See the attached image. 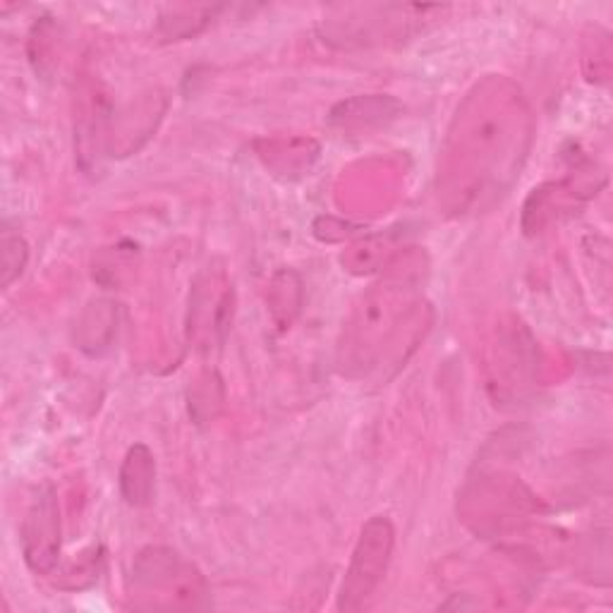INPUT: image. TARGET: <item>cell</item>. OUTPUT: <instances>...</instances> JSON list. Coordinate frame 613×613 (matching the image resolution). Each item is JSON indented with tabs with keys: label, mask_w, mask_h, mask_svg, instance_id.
<instances>
[{
	"label": "cell",
	"mask_w": 613,
	"mask_h": 613,
	"mask_svg": "<svg viewBox=\"0 0 613 613\" xmlns=\"http://www.w3.org/2000/svg\"><path fill=\"white\" fill-rule=\"evenodd\" d=\"M132 587L153 606H202L207 582L178 551L149 546L132 565Z\"/></svg>",
	"instance_id": "cell-1"
},
{
	"label": "cell",
	"mask_w": 613,
	"mask_h": 613,
	"mask_svg": "<svg viewBox=\"0 0 613 613\" xmlns=\"http://www.w3.org/2000/svg\"><path fill=\"white\" fill-rule=\"evenodd\" d=\"M395 546V530L386 515H374L366 520L360 532L350 559V569L345 573L343 587L339 594V611L352 613L366 606L381 580L386 577L389 563Z\"/></svg>",
	"instance_id": "cell-2"
},
{
	"label": "cell",
	"mask_w": 613,
	"mask_h": 613,
	"mask_svg": "<svg viewBox=\"0 0 613 613\" xmlns=\"http://www.w3.org/2000/svg\"><path fill=\"white\" fill-rule=\"evenodd\" d=\"M22 556L29 571L51 577L60 565V509L51 484H43L22 520Z\"/></svg>",
	"instance_id": "cell-3"
},
{
	"label": "cell",
	"mask_w": 613,
	"mask_h": 613,
	"mask_svg": "<svg viewBox=\"0 0 613 613\" xmlns=\"http://www.w3.org/2000/svg\"><path fill=\"white\" fill-rule=\"evenodd\" d=\"M153 484H157L153 453L144 443H134L120 468V494L125 503L134 505V509H142L153 496Z\"/></svg>",
	"instance_id": "cell-4"
},
{
	"label": "cell",
	"mask_w": 613,
	"mask_h": 613,
	"mask_svg": "<svg viewBox=\"0 0 613 613\" xmlns=\"http://www.w3.org/2000/svg\"><path fill=\"white\" fill-rule=\"evenodd\" d=\"M362 105H364V111H355L348 101L335 105V109L331 111V118H329L331 125L362 128L364 122H374V125H381V122H389L403 111V105L391 97H364Z\"/></svg>",
	"instance_id": "cell-5"
},
{
	"label": "cell",
	"mask_w": 613,
	"mask_h": 613,
	"mask_svg": "<svg viewBox=\"0 0 613 613\" xmlns=\"http://www.w3.org/2000/svg\"><path fill=\"white\" fill-rule=\"evenodd\" d=\"M103 563H105V551H103V546L97 544V546L82 551V554L74 561L66 563V569H60L58 565L51 577L60 590L80 592V590H87L94 585L99 575L103 573Z\"/></svg>",
	"instance_id": "cell-6"
},
{
	"label": "cell",
	"mask_w": 613,
	"mask_h": 613,
	"mask_svg": "<svg viewBox=\"0 0 613 613\" xmlns=\"http://www.w3.org/2000/svg\"><path fill=\"white\" fill-rule=\"evenodd\" d=\"M221 8H175L171 20H161L159 22V32L163 41H180V39H190L194 34L202 32V29L217 18V12Z\"/></svg>",
	"instance_id": "cell-7"
},
{
	"label": "cell",
	"mask_w": 613,
	"mask_h": 613,
	"mask_svg": "<svg viewBox=\"0 0 613 613\" xmlns=\"http://www.w3.org/2000/svg\"><path fill=\"white\" fill-rule=\"evenodd\" d=\"M29 262V248L22 235H3V242H0V271H3V279H0V285L10 288L12 281H18L24 267Z\"/></svg>",
	"instance_id": "cell-8"
},
{
	"label": "cell",
	"mask_w": 613,
	"mask_h": 613,
	"mask_svg": "<svg viewBox=\"0 0 613 613\" xmlns=\"http://www.w3.org/2000/svg\"><path fill=\"white\" fill-rule=\"evenodd\" d=\"M219 389H223L221 386V379L211 376V374L207 379H202V381H197L194 391L190 393V415H194V420H199V415H202V408H207V418H213V412L209 408V401L217 403L221 408L223 393L213 395V391H219Z\"/></svg>",
	"instance_id": "cell-9"
}]
</instances>
